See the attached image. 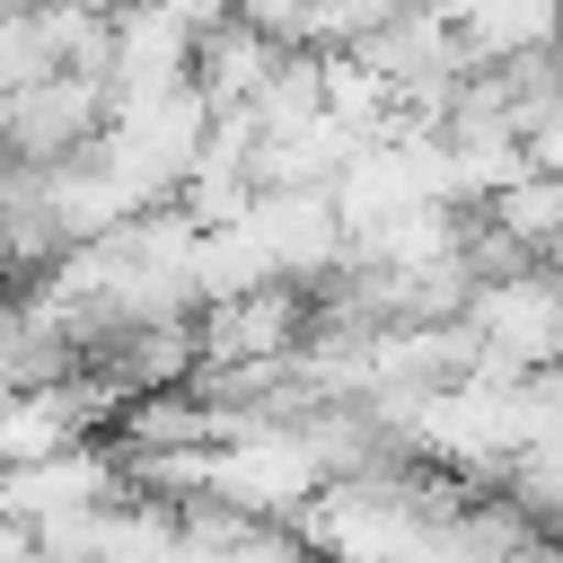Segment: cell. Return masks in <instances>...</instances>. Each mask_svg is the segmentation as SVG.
Segmentation results:
<instances>
[{"label": "cell", "mask_w": 563, "mask_h": 563, "mask_svg": "<svg viewBox=\"0 0 563 563\" xmlns=\"http://www.w3.org/2000/svg\"><path fill=\"white\" fill-rule=\"evenodd\" d=\"M62 9H79V18H114V9H132V0H62Z\"/></svg>", "instance_id": "3"}, {"label": "cell", "mask_w": 563, "mask_h": 563, "mask_svg": "<svg viewBox=\"0 0 563 563\" xmlns=\"http://www.w3.org/2000/svg\"><path fill=\"white\" fill-rule=\"evenodd\" d=\"M9 9H26V0H0V18H9Z\"/></svg>", "instance_id": "4"}, {"label": "cell", "mask_w": 563, "mask_h": 563, "mask_svg": "<svg viewBox=\"0 0 563 563\" xmlns=\"http://www.w3.org/2000/svg\"><path fill=\"white\" fill-rule=\"evenodd\" d=\"M440 18H449L457 53L475 70L519 62V53H545V35H554V0H440Z\"/></svg>", "instance_id": "2"}, {"label": "cell", "mask_w": 563, "mask_h": 563, "mask_svg": "<svg viewBox=\"0 0 563 563\" xmlns=\"http://www.w3.org/2000/svg\"><path fill=\"white\" fill-rule=\"evenodd\" d=\"M466 343L501 369H554V343H563V299H554V273L545 255H475L457 308Z\"/></svg>", "instance_id": "1"}]
</instances>
